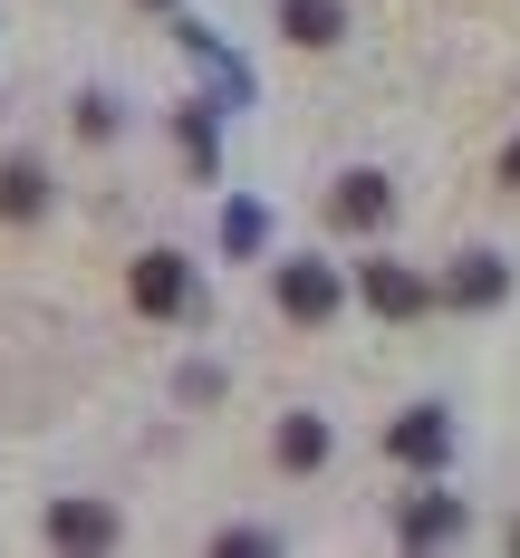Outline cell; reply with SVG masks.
I'll return each mask as SVG.
<instances>
[{"mask_svg": "<svg viewBox=\"0 0 520 558\" xmlns=\"http://www.w3.org/2000/svg\"><path fill=\"white\" fill-rule=\"evenodd\" d=\"M356 289H366L376 318H424V308H434V279L404 270V260H356Z\"/></svg>", "mask_w": 520, "mask_h": 558, "instance_id": "obj_1", "label": "cell"}, {"mask_svg": "<svg viewBox=\"0 0 520 558\" xmlns=\"http://www.w3.org/2000/svg\"><path fill=\"white\" fill-rule=\"evenodd\" d=\"M280 308L299 318V328L338 318V270H328V260H280Z\"/></svg>", "mask_w": 520, "mask_h": 558, "instance_id": "obj_2", "label": "cell"}, {"mask_svg": "<svg viewBox=\"0 0 520 558\" xmlns=\"http://www.w3.org/2000/svg\"><path fill=\"white\" fill-rule=\"evenodd\" d=\"M183 299H193V270H183L173 251H145V260H135V308H145V318H173Z\"/></svg>", "mask_w": 520, "mask_h": 558, "instance_id": "obj_3", "label": "cell"}, {"mask_svg": "<svg viewBox=\"0 0 520 558\" xmlns=\"http://www.w3.org/2000/svg\"><path fill=\"white\" fill-rule=\"evenodd\" d=\"M49 539H58V549H107V539H116V510L107 501H58L49 510Z\"/></svg>", "mask_w": 520, "mask_h": 558, "instance_id": "obj_4", "label": "cell"}, {"mask_svg": "<svg viewBox=\"0 0 520 558\" xmlns=\"http://www.w3.org/2000/svg\"><path fill=\"white\" fill-rule=\"evenodd\" d=\"M280 29L299 39V49H328V39L347 29V10L338 0H280Z\"/></svg>", "mask_w": 520, "mask_h": 558, "instance_id": "obj_5", "label": "cell"}, {"mask_svg": "<svg viewBox=\"0 0 520 558\" xmlns=\"http://www.w3.org/2000/svg\"><path fill=\"white\" fill-rule=\"evenodd\" d=\"M386 444H396V462H444L454 434H444V414H396V434H386Z\"/></svg>", "mask_w": 520, "mask_h": 558, "instance_id": "obj_6", "label": "cell"}, {"mask_svg": "<svg viewBox=\"0 0 520 558\" xmlns=\"http://www.w3.org/2000/svg\"><path fill=\"white\" fill-rule=\"evenodd\" d=\"M328 213H338L347 231H376V222H386V183H376V173H347V183H338V203H328Z\"/></svg>", "mask_w": 520, "mask_h": 558, "instance_id": "obj_7", "label": "cell"}, {"mask_svg": "<svg viewBox=\"0 0 520 558\" xmlns=\"http://www.w3.org/2000/svg\"><path fill=\"white\" fill-rule=\"evenodd\" d=\"M280 462L289 472H318V462H328V424H318V414H289L280 424Z\"/></svg>", "mask_w": 520, "mask_h": 558, "instance_id": "obj_8", "label": "cell"}, {"mask_svg": "<svg viewBox=\"0 0 520 558\" xmlns=\"http://www.w3.org/2000/svg\"><path fill=\"white\" fill-rule=\"evenodd\" d=\"M39 203H49V173L39 165H0V213H10V222H29Z\"/></svg>", "mask_w": 520, "mask_h": 558, "instance_id": "obj_9", "label": "cell"}, {"mask_svg": "<svg viewBox=\"0 0 520 558\" xmlns=\"http://www.w3.org/2000/svg\"><path fill=\"white\" fill-rule=\"evenodd\" d=\"M454 530H462L454 501H404V539H414V549H424V539H454Z\"/></svg>", "mask_w": 520, "mask_h": 558, "instance_id": "obj_10", "label": "cell"}, {"mask_svg": "<svg viewBox=\"0 0 520 558\" xmlns=\"http://www.w3.org/2000/svg\"><path fill=\"white\" fill-rule=\"evenodd\" d=\"M454 299H472V308L501 299V260H462V270H454Z\"/></svg>", "mask_w": 520, "mask_h": 558, "instance_id": "obj_11", "label": "cell"}, {"mask_svg": "<svg viewBox=\"0 0 520 558\" xmlns=\"http://www.w3.org/2000/svg\"><path fill=\"white\" fill-rule=\"evenodd\" d=\"M501 183H520V145H511V155H501Z\"/></svg>", "mask_w": 520, "mask_h": 558, "instance_id": "obj_12", "label": "cell"}]
</instances>
